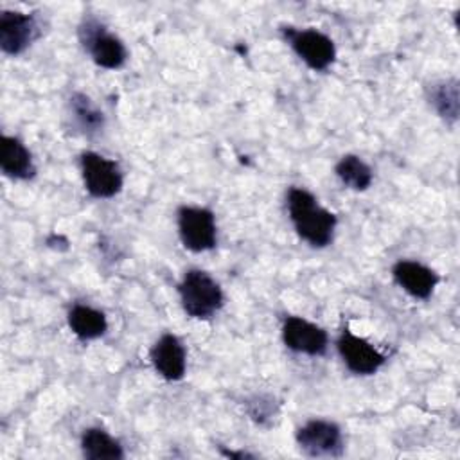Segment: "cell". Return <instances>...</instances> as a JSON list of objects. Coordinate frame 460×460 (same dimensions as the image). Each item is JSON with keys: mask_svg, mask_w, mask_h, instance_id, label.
<instances>
[{"mask_svg": "<svg viewBox=\"0 0 460 460\" xmlns=\"http://www.w3.org/2000/svg\"><path fill=\"white\" fill-rule=\"evenodd\" d=\"M151 363L167 381H178L185 374V349L174 334L160 336L151 347Z\"/></svg>", "mask_w": 460, "mask_h": 460, "instance_id": "8fae6325", "label": "cell"}, {"mask_svg": "<svg viewBox=\"0 0 460 460\" xmlns=\"http://www.w3.org/2000/svg\"><path fill=\"white\" fill-rule=\"evenodd\" d=\"M429 102L440 117L455 122L458 117V83L455 79L440 81L429 88Z\"/></svg>", "mask_w": 460, "mask_h": 460, "instance_id": "2e32d148", "label": "cell"}, {"mask_svg": "<svg viewBox=\"0 0 460 460\" xmlns=\"http://www.w3.org/2000/svg\"><path fill=\"white\" fill-rule=\"evenodd\" d=\"M338 178L354 190H365L372 183L370 167L356 155H345L336 164Z\"/></svg>", "mask_w": 460, "mask_h": 460, "instance_id": "e0dca14e", "label": "cell"}, {"mask_svg": "<svg viewBox=\"0 0 460 460\" xmlns=\"http://www.w3.org/2000/svg\"><path fill=\"white\" fill-rule=\"evenodd\" d=\"M300 449L309 456H338L341 453V431L331 420L314 419L296 431Z\"/></svg>", "mask_w": 460, "mask_h": 460, "instance_id": "52a82bcc", "label": "cell"}, {"mask_svg": "<svg viewBox=\"0 0 460 460\" xmlns=\"http://www.w3.org/2000/svg\"><path fill=\"white\" fill-rule=\"evenodd\" d=\"M70 106L83 129L97 131L99 128H102V122H104L102 113L92 104V101L86 95L74 93L70 99Z\"/></svg>", "mask_w": 460, "mask_h": 460, "instance_id": "ac0fdd59", "label": "cell"}, {"mask_svg": "<svg viewBox=\"0 0 460 460\" xmlns=\"http://www.w3.org/2000/svg\"><path fill=\"white\" fill-rule=\"evenodd\" d=\"M288 210L296 234L311 246H327L332 241L336 216L320 207L311 192L293 187L288 192Z\"/></svg>", "mask_w": 460, "mask_h": 460, "instance_id": "6da1fadb", "label": "cell"}, {"mask_svg": "<svg viewBox=\"0 0 460 460\" xmlns=\"http://www.w3.org/2000/svg\"><path fill=\"white\" fill-rule=\"evenodd\" d=\"M81 449L90 460H119L124 456L122 446L101 428H90L84 431Z\"/></svg>", "mask_w": 460, "mask_h": 460, "instance_id": "9a60e30c", "label": "cell"}, {"mask_svg": "<svg viewBox=\"0 0 460 460\" xmlns=\"http://www.w3.org/2000/svg\"><path fill=\"white\" fill-rule=\"evenodd\" d=\"M79 38L99 66L119 68L124 65L128 56L124 43L97 20H86L79 29Z\"/></svg>", "mask_w": 460, "mask_h": 460, "instance_id": "3957f363", "label": "cell"}, {"mask_svg": "<svg viewBox=\"0 0 460 460\" xmlns=\"http://www.w3.org/2000/svg\"><path fill=\"white\" fill-rule=\"evenodd\" d=\"M293 50L302 58V61L313 70H325L336 56L334 43L329 36L316 29H284Z\"/></svg>", "mask_w": 460, "mask_h": 460, "instance_id": "8992f818", "label": "cell"}, {"mask_svg": "<svg viewBox=\"0 0 460 460\" xmlns=\"http://www.w3.org/2000/svg\"><path fill=\"white\" fill-rule=\"evenodd\" d=\"M282 340L288 349L307 356H320L327 349V332L300 316H288L284 320Z\"/></svg>", "mask_w": 460, "mask_h": 460, "instance_id": "ba28073f", "label": "cell"}, {"mask_svg": "<svg viewBox=\"0 0 460 460\" xmlns=\"http://www.w3.org/2000/svg\"><path fill=\"white\" fill-rule=\"evenodd\" d=\"M0 167L4 174L14 180H27L36 172L29 149L18 138L7 135L0 138Z\"/></svg>", "mask_w": 460, "mask_h": 460, "instance_id": "4fadbf2b", "label": "cell"}, {"mask_svg": "<svg viewBox=\"0 0 460 460\" xmlns=\"http://www.w3.org/2000/svg\"><path fill=\"white\" fill-rule=\"evenodd\" d=\"M392 273L395 282L415 298H428L438 282V275L433 270L415 261H399Z\"/></svg>", "mask_w": 460, "mask_h": 460, "instance_id": "7c38bea8", "label": "cell"}, {"mask_svg": "<svg viewBox=\"0 0 460 460\" xmlns=\"http://www.w3.org/2000/svg\"><path fill=\"white\" fill-rule=\"evenodd\" d=\"M81 171L84 187L93 198H111L122 189V172L119 165L102 155L92 151L83 153Z\"/></svg>", "mask_w": 460, "mask_h": 460, "instance_id": "277c9868", "label": "cell"}, {"mask_svg": "<svg viewBox=\"0 0 460 460\" xmlns=\"http://www.w3.org/2000/svg\"><path fill=\"white\" fill-rule=\"evenodd\" d=\"M338 352L347 368L359 376L374 374L383 363L385 356L377 352L367 340L352 334L349 329L338 338Z\"/></svg>", "mask_w": 460, "mask_h": 460, "instance_id": "9c48e42d", "label": "cell"}, {"mask_svg": "<svg viewBox=\"0 0 460 460\" xmlns=\"http://www.w3.org/2000/svg\"><path fill=\"white\" fill-rule=\"evenodd\" d=\"M68 325L75 336L81 340H93L106 332L108 322L102 311H97L90 305L77 304L68 313Z\"/></svg>", "mask_w": 460, "mask_h": 460, "instance_id": "5bb4252c", "label": "cell"}, {"mask_svg": "<svg viewBox=\"0 0 460 460\" xmlns=\"http://www.w3.org/2000/svg\"><path fill=\"white\" fill-rule=\"evenodd\" d=\"M181 305L192 318H210L223 305L219 284L201 270H189L178 286Z\"/></svg>", "mask_w": 460, "mask_h": 460, "instance_id": "7a4b0ae2", "label": "cell"}, {"mask_svg": "<svg viewBox=\"0 0 460 460\" xmlns=\"http://www.w3.org/2000/svg\"><path fill=\"white\" fill-rule=\"evenodd\" d=\"M36 20L18 11L0 13V47L5 54L16 56L23 52L36 38Z\"/></svg>", "mask_w": 460, "mask_h": 460, "instance_id": "30bf717a", "label": "cell"}, {"mask_svg": "<svg viewBox=\"0 0 460 460\" xmlns=\"http://www.w3.org/2000/svg\"><path fill=\"white\" fill-rule=\"evenodd\" d=\"M178 232L185 248L205 252L216 244L214 214L201 207H181L178 210Z\"/></svg>", "mask_w": 460, "mask_h": 460, "instance_id": "5b68a950", "label": "cell"}]
</instances>
